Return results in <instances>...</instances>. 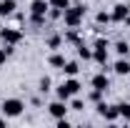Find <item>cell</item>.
<instances>
[{
  "label": "cell",
  "mask_w": 130,
  "mask_h": 128,
  "mask_svg": "<svg viewBox=\"0 0 130 128\" xmlns=\"http://www.w3.org/2000/svg\"><path fill=\"white\" fill-rule=\"evenodd\" d=\"M70 123H68V118H58V128H68Z\"/></svg>",
  "instance_id": "obj_25"
},
{
  "label": "cell",
  "mask_w": 130,
  "mask_h": 128,
  "mask_svg": "<svg viewBox=\"0 0 130 128\" xmlns=\"http://www.w3.org/2000/svg\"><path fill=\"white\" fill-rule=\"evenodd\" d=\"M93 88H98V91H108L110 88V80H108V75L105 73H98V75H93Z\"/></svg>",
  "instance_id": "obj_10"
},
{
  "label": "cell",
  "mask_w": 130,
  "mask_h": 128,
  "mask_svg": "<svg viewBox=\"0 0 130 128\" xmlns=\"http://www.w3.org/2000/svg\"><path fill=\"white\" fill-rule=\"evenodd\" d=\"M15 13V0H0V15H13Z\"/></svg>",
  "instance_id": "obj_12"
},
{
  "label": "cell",
  "mask_w": 130,
  "mask_h": 128,
  "mask_svg": "<svg viewBox=\"0 0 130 128\" xmlns=\"http://www.w3.org/2000/svg\"><path fill=\"white\" fill-rule=\"evenodd\" d=\"M78 55L88 60V58H93V50H90V48H85V43H78Z\"/></svg>",
  "instance_id": "obj_16"
},
{
  "label": "cell",
  "mask_w": 130,
  "mask_h": 128,
  "mask_svg": "<svg viewBox=\"0 0 130 128\" xmlns=\"http://www.w3.org/2000/svg\"><path fill=\"white\" fill-rule=\"evenodd\" d=\"M23 100H18V98H5L3 100V116L5 118H18L20 113H23Z\"/></svg>",
  "instance_id": "obj_3"
},
{
  "label": "cell",
  "mask_w": 130,
  "mask_h": 128,
  "mask_svg": "<svg viewBox=\"0 0 130 128\" xmlns=\"http://www.w3.org/2000/svg\"><path fill=\"white\" fill-rule=\"evenodd\" d=\"M63 45V35H50L48 38V48H60Z\"/></svg>",
  "instance_id": "obj_18"
},
{
  "label": "cell",
  "mask_w": 130,
  "mask_h": 128,
  "mask_svg": "<svg viewBox=\"0 0 130 128\" xmlns=\"http://www.w3.org/2000/svg\"><path fill=\"white\" fill-rule=\"evenodd\" d=\"M48 10H50V3H48V0H32L30 15H48Z\"/></svg>",
  "instance_id": "obj_9"
},
{
  "label": "cell",
  "mask_w": 130,
  "mask_h": 128,
  "mask_svg": "<svg viewBox=\"0 0 130 128\" xmlns=\"http://www.w3.org/2000/svg\"><path fill=\"white\" fill-rule=\"evenodd\" d=\"M95 20H98V25H108L113 18L108 15V13H98V15H95Z\"/></svg>",
  "instance_id": "obj_21"
},
{
  "label": "cell",
  "mask_w": 130,
  "mask_h": 128,
  "mask_svg": "<svg viewBox=\"0 0 130 128\" xmlns=\"http://www.w3.org/2000/svg\"><path fill=\"white\" fill-rule=\"evenodd\" d=\"M40 91H43V93H48V91H50V78H48V75L40 78Z\"/></svg>",
  "instance_id": "obj_22"
},
{
  "label": "cell",
  "mask_w": 130,
  "mask_h": 128,
  "mask_svg": "<svg viewBox=\"0 0 130 128\" xmlns=\"http://www.w3.org/2000/svg\"><path fill=\"white\" fill-rule=\"evenodd\" d=\"M63 70H65V75H70V78H73V75H78L80 65L75 63V60H70V63H65V65H63Z\"/></svg>",
  "instance_id": "obj_15"
},
{
  "label": "cell",
  "mask_w": 130,
  "mask_h": 128,
  "mask_svg": "<svg viewBox=\"0 0 130 128\" xmlns=\"http://www.w3.org/2000/svg\"><path fill=\"white\" fill-rule=\"evenodd\" d=\"M78 91H80V83H78V80H75V75H73V78L63 80V83L58 85V98H60V100H68V98L75 96Z\"/></svg>",
  "instance_id": "obj_2"
},
{
  "label": "cell",
  "mask_w": 130,
  "mask_h": 128,
  "mask_svg": "<svg viewBox=\"0 0 130 128\" xmlns=\"http://www.w3.org/2000/svg\"><path fill=\"white\" fill-rule=\"evenodd\" d=\"M98 113H100L105 121H115V118H120L118 106H105V103H98Z\"/></svg>",
  "instance_id": "obj_6"
},
{
  "label": "cell",
  "mask_w": 130,
  "mask_h": 128,
  "mask_svg": "<svg viewBox=\"0 0 130 128\" xmlns=\"http://www.w3.org/2000/svg\"><path fill=\"white\" fill-rule=\"evenodd\" d=\"M115 50H118V55L128 58V55H130V45H128V40H118V43H115Z\"/></svg>",
  "instance_id": "obj_14"
},
{
  "label": "cell",
  "mask_w": 130,
  "mask_h": 128,
  "mask_svg": "<svg viewBox=\"0 0 130 128\" xmlns=\"http://www.w3.org/2000/svg\"><path fill=\"white\" fill-rule=\"evenodd\" d=\"M0 38H3V43H8V45H18V43L23 40V33L15 30V28H3V30H0Z\"/></svg>",
  "instance_id": "obj_5"
},
{
  "label": "cell",
  "mask_w": 130,
  "mask_h": 128,
  "mask_svg": "<svg viewBox=\"0 0 130 128\" xmlns=\"http://www.w3.org/2000/svg\"><path fill=\"white\" fill-rule=\"evenodd\" d=\"M50 8H58V10H65L68 5H70V0H48Z\"/></svg>",
  "instance_id": "obj_20"
},
{
  "label": "cell",
  "mask_w": 130,
  "mask_h": 128,
  "mask_svg": "<svg viewBox=\"0 0 130 128\" xmlns=\"http://www.w3.org/2000/svg\"><path fill=\"white\" fill-rule=\"evenodd\" d=\"M78 28H70V30L65 33V40H68V43H75V45H78V43H80V38H78Z\"/></svg>",
  "instance_id": "obj_17"
},
{
  "label": "cell",
  "mask_w": 130,
  "mask_h": 128,
  "mask_svg": "<svg viewBox=\"0 0 130 128\" xmlns=\"http://www.w3.org/2000/svg\"><path fill=\"white\" fill-rule=\"evenodd\" d=\"M113 70L118 73V75H128V73H130V60L120 55V60H118V63L113 65Z\"/></svg>",
  "instance_id": "obj_11"
},
{
  "label": "cell",
  "mask_w": 130,
  "mask_h": 128,
  "mask_svg": "<svg viewBox=\"0 0 130 128\" xmlns=\"http://www.w3.org/2000/svg\"><path fill=\"white\" fill-rule=\"evenodd\" d=\"M108 48H110V45H108V40H103V38H98V40H95L93 58H95L100 65H105V63H108Z\"/></svg>",
  "instance_id": "obj_4"
},
{
  "label": "cell",
  "mask_w": 130,
  "mask_h": 128,
  "mask_svg": "<svg viewBox=\"0 0 130 128\" xmlns=\"http://www.w3.org/2000/svg\"><path fill=\"white\" fill-rule=\"evenodd\" d=\"M30 20H32V25H43L45 23V15H30Z\"/></svg>",
  "instance_id": "obj_23"
},
{
  "label": "cell",
  "mask_w": 130,
  "mask_h": 128,
  "mask_svg": "<svg viewBox=\"0 0 130 128\" xmlns=\"http://www.w3.org/2000/svg\"><path fill=\"white\" fill-rule=\"evenodd\" d=\"M110 18H113L115 23H125V20L130 18V8H128V5H115Z\"/></svg>",
  "instance_id": "obj_8"
},
{
  "label": "cell",
  "mask_w": 130,
  "mask_h": 128,
  "mask_svg": "<svg viewBox=\"0 0 130 128\" xmlns=\"http://www.w3.org/2000/svg\"><path fill=\"white\" fill-rule=\"evenodd\" d=\"M48 63L53 65V68H60V70H63V65H65V55H60V53H53V55L48 58Z\"/></svg>",
  "instance_id": "obj_13"
},
{
  "label": "cell",
  "mask_w": 130,
  "mask_h": 128,
  "mask_svg": "<svg viewBox=\"0 0 130 128\" xmlns=\"http://www.w3.org/2000/svg\"><path fill=\"white\" fill-rule=\"evenodd\" d=\"M48 111H50V116H53V118L58 121V118H65V113H68V108H65V103H63V100L58 98L55 103H50V106H48Z\"/></svg>",
  "instance_id": "obj_7"
},
{
  "label": "cell",
  "mask_w": 130,
  "mask_h": 128,
  "mask_svg": "<svg viewBox=\"0 0 130 128\" xmlns=\"http://www.w3.org/2000/svg\"><path fill=\"white\" fill-rule=\"evenodd\" d=\"M0 128H5V121H3V118H0Z\"/></svg>",
  "instance_id": "obj_26"
},
{
  "label": "cell",
  "mask_w": 130,
  "mask_h": 128,
  "mask_svg": "<svg viewBox=\"0 0 130 128\" xmlns=\"http://www.w3.org/2000/svg\"><path fill=\"white\" fill-rule=\"evenodd\" d=\"M63 18H65V25H68V28H80L83 18H85V5H83V3L68 5L63 10Z\"/></svg>",
  "instance_id": "obj_1"
},
{
  "label": "cell",
  "mask_w": 130,
  "mask_h": 128,
  "mask_svg": "<svg viewBox=\"0 0 130 128\" xmlns=\"http://www.w3.org/2000/svg\"><path fill=\"white\" fill-rule=\"evenodd\" d=\"M118 111H120V118L130 121V103H120V106H118Z\"/></svg>",
  "instance_id": "obj_19"
},
{
  "label": "cell",
  "mask_w": 130,
  "mask_h": 128,
  "mask_svg": "<svg viewBox=\"0 0 130 128\" xmlns=\"http://www.w3.org/2000/svg\"><path fill=\"white\" fill-rule=\"evenodd\" d=\"M70 108H73V111H83L85 106H83V100H73V106H70Z\"/></svg>",
  "instance_id": "obj_24"
}]
</instances>
